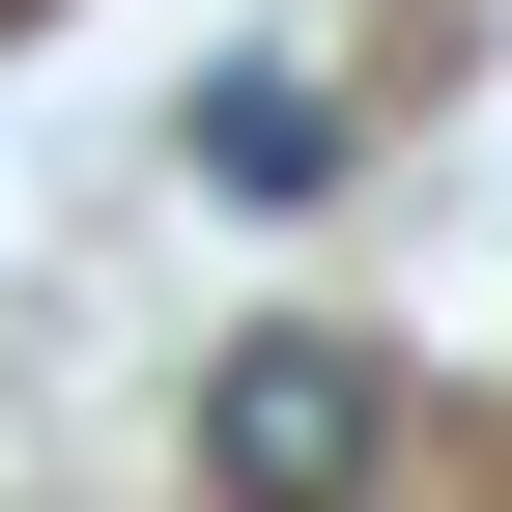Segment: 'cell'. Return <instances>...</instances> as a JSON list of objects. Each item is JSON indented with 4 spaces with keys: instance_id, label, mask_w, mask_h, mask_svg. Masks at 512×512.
I'll list each match as a JSON object with an SVG mask.
<instances>
[{
    "instance_id": "6da1fadb",
    "label": "cell",
    "mask_w": 512,
    "mask_h": 512,
    "mask_svg": "<svg viewBox=\"0 0 512 512\" xmlns=\"http://www.w3.org/2000/svg\"><path fill=\"white\" fill-rule=\"evenodd\" d=\"M370 484H399V370L342 313H256L200 370V512H370Z\"/></svg>"
},
{
    "instance_id": "7a4b0ae2",
    "label": "cell",
    "mask_w": 512,
    "mask_h": 512,
    "mask_svg": "<svg viewBox=\"0 0 512 512\" xmlns=\"http://www.w3.org/2000/svg\"><path fill=\"white\" fill-rule=\"evenodd\" d=\"M200 171H228V200H342V114H313L285 57H228V86H200Z\"/></svg>"
}]
</instances>
